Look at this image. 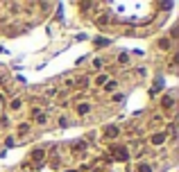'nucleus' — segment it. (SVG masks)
Segmentation results:
<instances>
[{
	"label": "nucleus",
	"instance_id": "obj_4",
	"mask_svg": "<svg viewBox=\"0 0 179 172\" xmlns=\"http://www.w3.org/2000/svg\"><path fill=\"white\" fill-rule=\"evenodd\" d=\"M104 134H107L109 138H113V136H118V129H116V127H107V129H104Z\"/></svg>",
	"mask_w": 179,
	"mask_h": 172
},
{
	"label": "nucleus",
	"instance_id": "obj_3",
	"mask_svg": "<svg viewBox=\"0 0 179 172\" xmlns=\"http://www.w3.org/2000/svg\"><path fill=\"white\" fill-rule=\"evenodd\" d=\"M32 159H34L36 163H41V161H43V150H36V152H32Z\"/></svg>",
	"mask_w": 179,
	"mask_h": 172
},
{
	"label": "nucleus",
	"instance_id": "obj_9",
	"mask_svg": "<svg viewBox=\"0 0 179 172\" xmlns=\"http://www.w3.org/2000/svg\"><path fill=\"white\" fill-rule=\"evenodd\" d=\"M11 109H21V100H14V102H11Z\"/></svg>",
	"mask_w": 179,
	"mask_h": 172
},
{
	"label": "nucleus",
	"instance_id": "obj_6",
	"mask_svg": "<svg viewBox=\"0 0 179 172\" xmlns=\"http://www.w3.org/2000/svg\"><path fill=\"white\" fill-rule=\"evenodd\" d=\"M86 111H88V104H79V106H77V113H82V116H84Z\"/></svg>",
	"mask_w": 179,
	"mask_h": 172
},
{
	"label": "nucleus",
	"instance_id": "obj_10",
	"mask_svg": "<svg viewBox=\"0 0 179 172\" xmlns=\"http://www.w3.org/2000/svg\"><path fill=\"white\" fill-rule=\"evenodd\" d=\"M70 172H73V170H70Z\"/></svg>",
	"mask_w": 179,
	"mask_h": 172
},
{
	"label": "nucleus",
	"instance_id": "obj_5",
	"mask_svg": "<svg viewBox=\"0 0 179 172\" xmlns=\"http://www.w3.org/2000/svg\"><path fill=\"white\" fill-rule=\"evenodd\" d=\"M138 172H152V168H150L148 163H141V165H138Z\"/></svg>",
	"mask_w": 179,
	"mask_h": 172
},
{
	"label": "nucleus",
	"instance_id": "obj_7",
	"mask_svg": "<svg viewBox=\"0 0 179 172\" xmlns=\"http://www.w3.org/2000/svg\"><path fill=\"white\" fill-rule=\"evenodd\" d=\"M95 43H97V46H109V39H97Z\"/></svg>",
	"mask_w": 179,
	"mask_h": 172
},
{
	"label": "nucleus",
	"instance_id": "obj_2",
	"mask_svg": "<svg viewBox=\"0 0 179 172\" xmlns=\"http://www.w3.org/2000/svg\"><path fill=\"white\" fill-rule=\"evenodd\" d=\"M166 141V134H154L152 136V145H161Z\"/></svg>",
	"mask_w": 179,
	"mask_h": 172
},
{
	"label": "nucleus",
	"instance_id": "obj_1",
	"mask_svg": "<svg viewBox=\"0 0 179 172\" xmlns=\"http://www.w3.org/2000/svg\"><path fill=\"white\" fill-rule=\"evenodd\" d=\"M111 154H113V159H118V161H127V159H129L127 147H123V145H113L111 147Z\"/></svg>",
	"mask_w": 179,
	"mask_h": 172
},
{
	"label": "nucleus",
	"instance_id": "obj_8",
	"mask_svg": "<svg viewBox=\"0 0 179 172\" xmlns=\"http://www.w3.org/2000/svg\"><path fill=\"white\" fill-rule=\"evenodd\" d=\"M159 46L163 48V50H168V46H170V41H168V39H163V41H161V43H159Z\"/></svg>",
	"mask_w": 179,
	"mask_h": 172
}]
</instances>
